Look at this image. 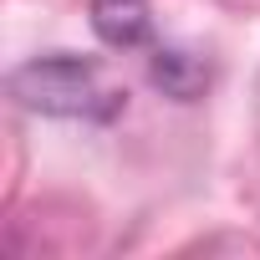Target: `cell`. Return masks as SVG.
Returning <instances> with one entry per match:
<instances>
[{"label": "cell", "instance_id": "cell-1", "mask_svg": "<svg viewBox=\"0 0 260 260\" xmlns=\"http://www.w3.org/2000/svg\"><path fill=\"white\" fill-rule=\"evenodd\" d=\"M11 97L46 117L112 122L127 107V92L87 56H31L11 72Z\"/></svg>", "mask_w": 260, "mask_h": 260}, {"label": "cell", "instance_id": "cell-2", "mask_svg": "<svg viewBox=\"0 0 260 260\" xmlns=\"http://www.w3.org/2000/svg\"><path fill=\"white\" fill-rule=\"evenodd\" d=\"M92 31L112 46V51H133L148 41L153 16L148 0H92Z\"/></svg>", "mask_w": 260, "mask_h": 260}]
</instances>
